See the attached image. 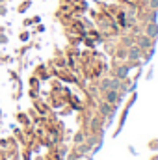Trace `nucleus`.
<instances>
[{"instance_id":"nucleus-6","label":"nucleus","mask_w":158,"mask_h":160,"mask_svg":"<svg viewBox=\"0 0 158 160\" xmlns=\"http://www.w3.org/2000/svg\"><path fill=\"white\" fill-rule=\"evenodd\" d=\"M101 112H102V114L106 116V114H112L114 110L110 108V102H106V104H102V106H101Z\"/></svg>"},{"instance_id":"nucleus-4","label":"nucleus","mask_w":158,"mask_h":160,"mask_svg":"<svg viewBox=\"0 0 158 160\" xmlns=\"http://www.w3.org/2000/svg\"><path fill=\"white\" fill-rule=\"evenodd\" d=\"M117 101V91L116 89H108L106 91V102H116Z\"/></svg>"},{"instance_id":"nucleus-2","label":"nucleus","mask_w":158,"mask_h":160,"mask_svg":"<svg viewBox=\"0 0 158 160\" xmlns=\"http://www.w3.org/2000/svg\"><path fill=\"white\" fill-rule=\"evenodd\" d=\"M138 47H140V48H151V38H149V36L138 38Z\"/></svg>"},{"instance_id":"nucleus-3","label":"nucleus","mask_w":158,"mask_h":160,"mask_svg":"<svg viewBox=\"0 0 158 160\" xmlns=\"http://www.w3.org/2000/svg\"><path fill=\"white\" fill-rule=\"evenodd\" d=\"M140 56H141V48H140V47L130 48V52H128V58H130V60H140Z\"/></svg>"},{"instance_id":"nucleus-5","label":"nucleus","mask_w":158,"mask_h":160,"mask_svg":"<svg viewBox=\"0 0 158 160\" xmlns=\"http://www.w3.org/2000/svg\"><path fill=\"white\" fill-rule=\"evenodd\" d=\"M126 75H128V67H119L117 69V77L119 78H125Z\"/></svg>"},{"instance_id":"nucleus-8","label":"nucleus","mask_w":158,"mask_h":160,"mask_svg":"<svg viewBox=\"0 0 158 160\" xmlns=\"http://www.w3.org/2000/svg\"><path fill=\"white\" fill-rule=\"evenodd\" d=\"M151 8L153 9H158V0H151Z\"/></svg>"},{"instance_id":"nucleus-1","label":"nucleus","mask_w":158,"mask_h":160,"mask_svg":"<svg viewBox=\"0 0 158 160\" xmlns=\"http://www.w3.org/2000/svg\"><path fill=\"white\" fill-rule=\"evenodd\" d=\"M145 36H149L151 39L158 38V24L156 22H149V24H147V28H145Z\"/></svg>"},{"instance_id":"nucleus-7","label":"nucleus","mask_w":158,"mask_h":160,"mask_svg":"<svg viewBox=\"0 0 158 160\" xmlns=\"http://www.w3.org/2000/svg\"><path fill=\"white\" fill-rule=\"evenodd\" d=\"M117 88H119V80L114 78V80H112V89H117Z\"/></svg>"}]
</instances>
